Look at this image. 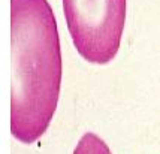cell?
Masks as SVG:
<instances>
[{"label": "cell", "instance_id": "obj_1", "mask_svg": "<svg viewBox=\"0 0 160 154\" xmlns=\"http://www.w3.org/2000/svg\"><path fill=\"white\" fill-rule=\"evenodd\" d=\"M63 78L58 26L48 0H11V135L32 145L56 115Z\"/></svg>", "mask_w": 160, "mask_h": 154}, {"label": "cell", "instance_id": "obj_2", "mask_svg": "<svg viewBox=\"0 0 160 154\" xmlns=\"http://www.w3.org/2000/svg\"><path fill=\"white\" fill-rule=\"evenodd\" d=\"M127 0H63L68 30L78 54L91 64H108L118 54Z\"/></svg>", "mask_w": 160, "mask_h": 154}, {"label": "cell", "instance_id": "obj_3", "mask_svg": "<svg viewBox=\"0 0 160 154\" xmlns=\"http://www.w3.org/2000/svg\"><path fill=\"white\" fill-rule=\"evenodd\" d=\"M72 154H112L108 144L105 142L98 133L87 132L84 133L77 142Z\"/></svg>", "mask_w": 160, "mask_h": 154}]
</instances>
